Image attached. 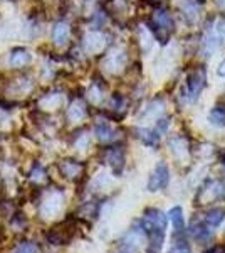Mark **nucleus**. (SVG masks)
<instances>
[{
	"mask_svg": "<svg viewBox=\"0 0 225 253\" xmlns=\"http://www.w3.org/2000/svg\"><path fill=\"white\" fill-rule=\"evenodd\" d=\"M225 218V213L224 210H220V208H214V210H210L205 216V221L208 226H219L220 223L224 221Z\"/></svg>",
	"mask_w": 225,
	"mask_h": 253,
	"instance_id": "7",
	"label": "nucleus"
},
{
	"mask_svg": "<svg viewBox=\"0 0 225 253\" xmlns=\"http://www.w3.org/2000/svg\"><path fill=\"white\" fill-rule=\"evenodd\" d=\"M140 133H141V140L145 142V144H148V145H155V144H158V135H155L153 132H150V130H140Z\"/></svg>",
	"mask_w": 225,
	"mask_h": 253,
	"instance_id": "12",
	"label": "nucleus"
},
{
	"mask_svg": "<svg viewBox=\"0 0 225 253\" xmlns=\"http://www.w3.org/2000/svg\"><path fill=\"white\" fill-rule=\"evenodd\" d=\"M208 120L217 126H225V108L224 107H215L208 115Z\"/></svg>",
	"mask_w": 225,
	"mask_h": 253,
	"instance_id": "8",
	"label": "nucleus"
},
{
	"mask_svg": "<svg viewBox=\"0 0 225 253\" xmlns=\"http://www.w3.org/2000/svg\"><path fill=\"white\" fill-rule=\"evenodd\" d=\"M208 253H225V247L224 245H217L212 250H208Z\"/></svg>",
	"mask_w": 225,
	"mask_h": 253,
	"instance_id": "17",
	"label": "nucleus"
},
{
	"mask_svg": "<svg viewBox=\"0 0 225 253\" xmlns=\"http://www.w3.org/2000/svg\"><path fill=\"white\" fill-rule=\"evenodd\" d=\"M31 59V56L27 54L26 51H22V49H20V51H15L14 54H12V58H10V63L12 64H26L27 61Z\"/></svg>",
	"mask_w": 225,
	"mask_h": 253,
	"instance_id": "10",
	"label": "nucleus"
},
{
	"mask_svg": "<svg viewBox=\"0 0 225 253\" xmlns=\"http://www.w3.org/2000/svg\"><path fill=\"white\" fill-rule=\"evenodd\" d=\"M15 253H37V245L31 243V242H26V243L20 245Z\"/></svg>",
	"mask_w": 225,
	"mask_h": 253,
	"instance_id": "14",
	"label": "nucleus"
},
{
	"mask_svg": "<svg viewBox=\"0 0 225 253\" xmlns=\"http://www.w3.org/2000/svg\"><path fill=\"white\" fill-rule=\"evenodd\" d=\"M225 198V186L219 181H212L207 187H203L198 194V205H205L208 201Z\"/></svg>",
	"mask_w": 225,
	"mask_h": 253,
	"instance_id": "2",
	"label": "nucleus"
},
{
	"mask_svg": "<svg viewBox=\"0 0 225 253\" xmlns=\"http://www.w3.org/2000/svg\"><path fill=\"white\" fill-rule=\"evenodd\" d=\"M125 253H129V252H125Z\"/></svg>",
	"mask_w": 225,
	"mask_h": 253,
	"instance_id": "19",
	"label": "nucleus"
},
{
	"mask_svg": "<svg viewBox=\"0 0 225 253\" xmlns=\"http://www.w3.org/2000/svg\"><path fill=\"white\" fill-rule=\"evenodd\" d=\"M67 224H69V221H64L63 224H59V226L52 228V230L47 233L49 242L52 245H66L69 242V238L72 236V228L71 226L67 228Z\"/></svg>",
	"mask_w": 225,
	"mask_h": 253,
	"instance_id": "3",
	"label": "nucleus"
},
{
	"mask_svg": "<svg viewBox=\"0 0 225 253\" xmlns=\"http://www.w3.org/2000/svg\"><path fill=\"white\" fill-rule=\"evenodd\" d=\"M83 115H84V112H83V110H79V107H74L71 112H69V118H71V120H74V122L81 120Z\"/></svg>",
	"mask_w": 225,
	"mask_h": 253,
	"instance_id": "15",
	"label": "nucleus"
},
{
	"mask_svg": "<svg viewBox=\"0 0 225 253\" xmlns=\"http://www.w3.org/2000/svg\"><path fill=\"white\" fill-rule=\"evenodd\" d=\"M203 81H205V76H203V71L200 73V76L195 73L193 76L188 78V89H190V95L192 96H198L200 89L203 88Z\"/></svg>",
	"mask_w": 225,
	"mask_h": 253,
	"instance_id": "4",
	"label": "nucleus"
},
{
	"mask_svg": "<svg viewBox=\"0 0 225 253\" xmlns=\"http://www.w3.org/2000/svg\"><path fill=\"white\" fill-rule=\"evenodd\" d=\"M96 135L99 140H109V138L113 137V130L109 128L108 125H97L96 126Z\"/></svg>",
	"mask_w": 225,
	"mask_h": 253,
	"instance_id": "11",
	"label": "nucleus"
},
{
	"mask_svg": "<svg viewBox=\"0 0 225 253\" xmlns=\"http://www.w3.org/2000/svg\"><path fill=\"white\" fill-rule=\"evenodd\" d=\"M67 34H69L67 27L63 26V24H59V26H56L54 32H52V38H54V41L57 44H63L67 41Z\"/></svg>",
	"mask_w": 225,
	"mask_h": 253,
	"instance_id": "9",
	"label": "nucleus"
},
{
	"mask_svg": "<svg viewBox=\"0 0 225 253\" xmlns=\"http://www.w3.org/2000/svg\"><path fill=\"white\" fill-rule=\"evenodd\" d=\"M59 210H61V198L57 194H51L47 203H44V206H42V214H47V218H49L51 214H56Z\"/></svg>",
	"mask_w": 225,
	"mask_h": 253,
	"instance_id": "5",
	"label": "nucleus"
},
{
	"mask_svg": "<svg viewBox=\"0 0 225 253\" xmlns=\"http://www.w3.org/2000/svg\"><path fill=\"white\" fill-rule=\"evenodd\" d=\"M168 218H170V221H171V224H173L175 230H178V231L183 230V226H185V221H183V211H182V208H180V206L171 208L170 213H168Z\"/></svg>",
	"mask_w": 225,
	"mask_h": 253,
	"instance_id": "6",
	"label": "nucleus"
},
{
	"mask_svg": "<svg viewBox=\"0 0 225 253\" xmlns=\"http://www.w3.org/2000/svg\"><path fill=\"white\" fill-rule=\"evenodd\" d=\"M217 75H219V76H224V78H225V61H224L222 64H220L219 69H217Z\"/></svg>",
	"mask_w": 225,
	"mask_h": 253,
	"instance_id": "18",
	"label": "nucleus"
},
{
	"mask_svg": "<svg viewBox=\"0 0 225 253\" xmlns=\"http://www.w3.org/2000/svg\"><path fill=\"white\" fill-rule=\"evenodd\" d=\"M192 233H193V236H195V238H197V240H205V238H210V236H212L210 231L205 230V228H203V226H197V228L193 226V230H192Z\"/></svg>",
	"mask_w": 225,
	"mask_h": 253,
	"instance_id": "13",
	"label": "nucleus"
},
{
	"mask_svg": "<svg viewBox=\"0 0 225 253\" xmlns=\"http://www.w3.org/2000/svg\"><path fill=\"white\" fill-rule=\"evenodd\" d=\"M168 253H190V248H188V245H185V243H180Z\"/></svg>",
	"mask_w": 225,
	"mask_h": 253,
	"instance_id": "16",
	"label": "nucleus"
},
{
	"mask_svg": "<svg viewBox=\"0 0 225 253\" xmlns=\"http://www.w3.org/2000/svg\"><path fill=\"white\" fill-rule=\"evenodd\" d=\"M168 181H170L168 167H166L165 162H158L157 167H155V170H153V174H151V177H150L148 189L150 191L163 189V187L168 186Z\"/></svg>",
	"mask_w": 225,
	"mask_h": 253,
	"instance_id": "1",
	"label": "nucleus"
}]
</instances>
